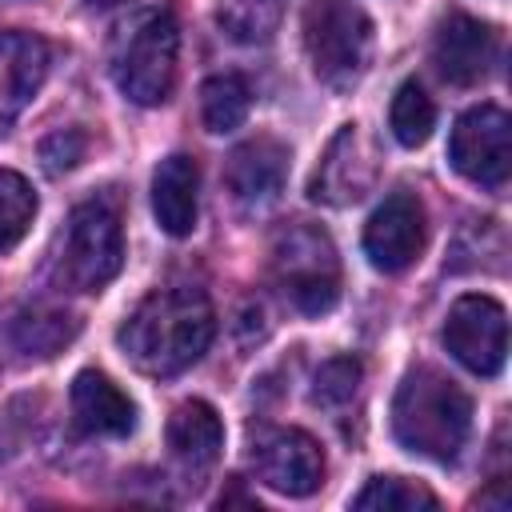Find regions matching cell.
Here are the masks:
<instances>
[{
  "mask_svg": "<svg viewBox=\"0 0 512 512\" xmlns=\"http://www.w3.org/2000/svg\"><path fill=\"white\" fill-rule=\"evenodd\" d=\"M304 52L320 84L352 88L372 56V20L352 0H312L304 8Z\"/></svg>",
  "mask_w": 512,
  "mask_h": 512,
  "instance_id": "277c9868",
  "label": "cell"
},
{
  "mask_svg": "<svg viewBox=\"0 0 512 512\" xmlns=\"http://www.w3.org/2000/svg\"><path fill=\"white\" fill-rule=\"evenodd\" d=\"M220 24L232 40H268L276 28V0H220Z\"/></svg>",
  "mask_w": 512,
  "mask_h": 512,
  "instance_id": "603a6c76",
  "label": "cell"
},
{
  "mask_svg": "<svg viewBox=\"0 0 512 512\" xmlns=\"http://www.w3.org/2000/svg\"><path fill=\"white\" fill-rule=\"evenodd\" d=\"M36 216V192L20 172L0 168V252L20 244V236L28 232Z\"/></svg>",
  "mask_w": 512,
  "mask_h": 512,
  "instance_id": "7402d4cb",
  "label": "cell"
},
{
  "mask_svg": "<svg viewBox=\"0 0 512 512\" xmlns=\"http://www.w3.org/2000/svg\"><path fill=\"white\" fill-rule=\"evenodd\" d=\"M352 508H360V512H436L440 500L424 484H416V480H404V476H372L352 496Z\"/></svg>",
  "mask_w": 512,
  "mask_h": 512,
  "instance_id": "ffe728a7",
  "label": "cell"
},
{
  "mask_svg": "<svg viewBox=\"0 0 512 512\" xmlns=\"http://www.w3.org/2000/svg\"><path fill=\"white\" fill-rule=\"evenodd\" d=\"M168 448L192 468L216 464V456L224 448V424H220L216 408L204 400H184L168 416Z\"/></svg>",
  "mask_w": 512,
  "mask_h": 512,
  "instance_id": "e0dca14e",
  "label": "cell"
},
{
  "mask_svg": "<svg viewBox=\"0 0 512 512\" xmlns=\"http://www.w3.org/2000/svg\"><path fill=\"white\" fill-rule=\"evenodd\" d=\"M176 52H180V28L172 8H148L116 28L108 68L116 88L144 108H156L172 96L176 84Z\"/></svg>",
  "mask_w": 512,
  "mask_h": 512,
  "instance_id": "3957f363",
  "label": "cell"
},
{
  "mask_svg": "<svg viewBox=\"0 0 512 512\" xmlns=\"http://www.w3.org/2000/svg\"><path fill=\"white\" fill-rule=\"evenodd\" d=\"M196 192H200V168L192 156L172 152L152 172V212L156 224L168 236H188L196 228Z\"/></svg>",
  "mask_w": 512,
  "mask_h": 512,
  "instance_id": "9a60e30c",
  "label": "cell"
},
{
  "mask_svg": "<svg viewBox=\"0 0 512 512\" xmlns=\"http://www.w3.org/2000/svg\"><path fill=\"white\" fill-rule=\"evenodd\" d=\"M248 108H252V88L240 72H216L200 84V120L208 132L216 136L236 132L248 120Z\"/></svg>",
  "mask_w": 512,
  "mask_h": 512,
  "instance_id": "ac0fdd59",
  "label": "cell"
},
{
  "mask_svg": "<svg viewBox=\"0 0 512 512\" xmlns=\"http://www.w3.org/2000/svg\"><path fill=\"white\" fill-rule=\"evenodd\" d=\"M216 312L200 288H156L120 324L116 340L124 356L148 376H176L192 368L212 344Z\"/></svg>",
  "mask_w": 512,
  "mask_h": 512,
  "instance_id": "6da1fadb",
  "label": "cell"
},
{
  "mask_svg": "<svg viewBox=\"0 0 512 512\" xmlns=\"http://www.w3.org/2000/svg\"><path fill=\"white\" fill-rule=\"evenodd\" d=\"M392 432L400 448L416 456L452 460L472 432V400L452 376L420 364L400 380L392 396Z\"/></svg>",
  "mask_w": 512,
  "mask_h": 512,
  "instance_id": "7a4b0ae2",
  "label": "cell"
},
{
  "mask_svg": "<svg viewBox=\"0 0 512 512\" xmlns=\"http://www.w3.org/2000/svg\"><path fill=\"white\" fill-rule=\"evenodd\" d=\"M76 320L68 312H52V308H32L20 312L12 320V344L28 356H56L64 352V344L76 336Z\"/></svg>",
  "mask_w": 512,
  "mask_h": 512,
  "instance_id": "d6986e66",
  "label": "cell"
},
{
  "mask_svg": "<svg viewBox=\"0 0 512 512\" xmlns=\"http://www.w3.org/2000/svg\"><path fill=\"white\" fill-rule=\"evenodd\" d=\"M360 388V360L356 356H332L316 368L312 376V400L320 408H340L356 396Z\"/></svg>",
  "mask_w": 512,
  "mask_h": 512,
  "instance_id": "cb8c5ba5",
  "label": "cell"
},
{
  "mask_svg": "<svg viewBox=\"0 0 512 512\" xmlns=\"http://www.w3.org/2000/svg\"><path fill=\"white\" fill-rule=\"evenodd\" d=\"M88 4H96V8H108V4H124V0H88Z\"/></svg>",
  "mask_w": 512,
  "mask_h": 512,
  "instance_id": "484cf974",
  "label": "cell"
},
{
  "mask_svg": "<svg viewBox=\"0 0 512 512\" xmlns=\"http://www.w3.org/2000/svg\"><path fill=\"white\" fill-rule=\"evenodd\" d=\"M444 348L476 376H500L508 360V312L484 292H468L448 308Z\"/></svg>",
  "mask_w": 512,
  "mask_h": 512,
  "instance_id": "ba28073f",
  "label": "cell"
},
{
  "mask_svg": "<svg viewBox=\"0 0 512 512\" xmlns=\"http://www.w3.org/2000/svg\"><path fill=\"white\" fill-rule=\"evenodd\" d=\"M84 152H88V136H84L80 128H56L52 136L40 140V160H44V168H48L52 176L72 172V168L84 160Z\"/></svg>",
  "mask_w": 512,
  "mask_h": 512,
  "instance_id": "d4e9b609",
  "label": "cell"
},
{
  "mask_svg": "<svg viewBox=\"0 0 512 512\" xmlns=\"http://www.w3.org/2000/svg\"><path fill=\"white\" fill-rule=\"evenodd\" d=\"M496 52H500L496 28L468 12H448L432 32V64L456 88L480 84L492 72Z\"/></svg>",
  "mask_w": 512,
  "mask_h": 512,
  "instance_id": "30bf717a",
  "label": "cell"
},
{
  "mask_svg": "<svg viewBox=\"0 0 512 512\" xmlns=\"http://www.w3.org/2000/svg\"><path fill=\"white\" fill-rule=\"evenodd\" d=\"M72 416L88 436H128L136 428L132 400L92 368L72 380Z\"/></svg>",
  "mask_w": 512,
  "mask_h": 512,
  "instance_id": "2e32d148",
  "label": "cell"
},
{
  "mask_svg": "<svg viewBox=\"0 0 512 512\" xmlns=\"http://www.w3.org/2000/svg\"><path fill=\"white\" fill-rule=\"evenodd\" d=\"M272 276L304 316H324L340 300V260L324 228L292 224L272 244Z\"/></svg>",
  "mask_w": 512,
  "mask_h": 512,
  "instance_id": "5b68a950",
  "label": "cell"
},
{
  "mask_svg": "<svg viewBox=\"0 0 512 512\" xmlns=\"http://www.w3.org/2000/svg\"><path fill=\"white\" fill-rule=\"evenodd\" d=\"M448 160L464 180L500 192L508 184V172H512V120H508V112L496 104H480V108L464 112L452 128Z\"/></svg>",
  "mask_w": 512,
  "mask_h": 512,
  "instance_id": "52a82bcc",
  "label": "cell"
},
{
  "mask_svg": "<svg viewBox=\"0 0 512 512\" xmlns=\"http://www.w3.org/2000/svg\"><path fill=\"white\" fill-rule=\"evenodd\" d=\"M388 128L404 148H420L436 128V104L420 80H404L388 104Z\"/></svg>",
  "mask_w": 512,
  "mask_h": 512,
  "instance_id": "44dd1931",
  "label": "cell"
},
{
  "mask_svg": "<svg viewBox=\"0 0 512 512\" xmlns=\"http://www.w3.org/2000/svg\"><path fill=\"white\" fill-rule=\"evenodd\" d=\"M124 264V232L112 200L96 196L72 208L64 236V276L80 292H100Z\"/></svg>",
  "mask_w": 512,
  "mask_h": 512,
  "instance_id": "8992f818",
  "label": "cell"
},
{
  "mask_svg": "<svg viewBox=\"0 0 512 512\" xmlns=\"http://www.w3.org/2000/svg\"><path fill=\"white\" fill-rule=\"evenodd\" d=\"M372 180H376L372 148H368V140L360 136V124H344V128L328 140V148H324V156H320V164H316V172H312L308 196L344 208V204L364 200L368 188H372Z\"/></svg>",
  "mask_w": 512,
  "mask_h": 512,
  "instance_id": "7c38bea8",
  "label": "cell"
},
{
  "mask_svg": "<svg viewBox=\"0 0 512 512\" xmlns=\"http://www.w3.org/2000/svg\"><path fill=\"white\" fill-rule=\"evenodd\" d=\"M256 476L280 496H312L324 480V452L300 428H268L252 444Z\"/></svg>",
  "mask_w": 512,
  "mask_h": 512,
  "instance_id": "9c48e42d",
  "label": "cell"
},
{
  "mask_svg": "<svg viewBox=\"0 0 512 512\" xmlns=\"http://www.w3.org/2000/svg\"><path fill=\"white\" fill-rule=\"evenodd\" d=\"M228 188L240 204L248 208H264L284 192L288 180V148L272 136H256L244 140L232 156H228Z\"/></svg>",
  "mask_w": 512,
  "mask_h": 512,
  "instance_id": "5bb4252c",
  "label": "cell"
},
{
  "mask_svg": "<svg viewBox=\"0 0 512 512\" xmlns=\"http://www.w3.org/2000/svg\"><path fill=\"white\" fill-rule=\"evenodd\" d=\"M424 252V204L412 192H392L364 224V256L380 272H404Z\"/></svg>",
  "mask_w": 512,
  "mask_h": 512,
  "instance_id": "8fae6325",
  "label": "cell"
},
{
  "mask_svg": "<svg viewBox=\"0 0 512 512\" xmlns=\"http://www.w3.org/2000/svg\"><path fill=\"white\" fill-rule=\"evenodd\" d=\"M48 76V44L32 32H0V132L32 104Z\"/></svg>",
  "mask_w": 512,
  "mask_h": 512,
  "instance_id": "4fadbf2b",
  "label": "cell"
}]
</instances>
